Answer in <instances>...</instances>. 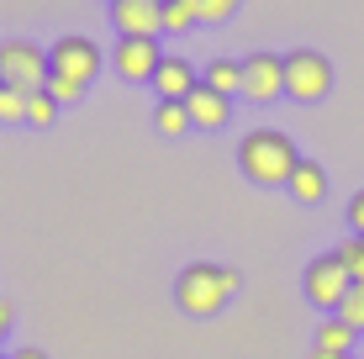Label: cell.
<instances>
[{
  "label": "cell",
  "mask_w": 364,
  "mask_h": 359,
  "mask_svg": "<svg viewBox=\"0 0 364 359\" xmlns=\"http://www.w3.org/2000/svg\"><path fill=\"white\" fill-rule=\"evenodd\" d=\"M338 259H343V269H348V275H364V238H359V232H354V238H343V243H338V249H333Z\"/></svg>",
  "instance_id": "obj_21"
},
{
  "label": "cell",
  "mask_w": 364,
  "mask_h": 359,
  "mask_svg": "<svg viewBox=\"0 0 364 359\" xmlns=\"http://www.w3.org/2000/svg\"><path fill=\"white\" fill-rule=\"evenodd\" d=\"M354 286H364V275H359V280H354Z\"/></svg>",
  "instance_id": "obj_27"
},
{
  "label": "cell",
  "mask_w": 364,
  "mask_h": 359,
  "mask_svg": "<svg viewBox=\"0 0 364 359\" xmlns=\"http://www.w3.org/2000/svg\"><path fill=\"white\" fill-rule=\"evenodd\" d=\"M164 32H196V16L180 0H164Z\"/></svg>",
  "instance_id": "obj_22"
},
{
  "label": "cell",
  "mask_w": 364,
  "mask_h": 359,
  "mask_svg": "<svg viewBox=\"0 0 364 359\" xmlns=\"http://www.w3.org/2000/svg\"><path fill=\"white\" fill-rule=\"evenodd\" d=\"M237 286H243V275L232 264H185L174 280V306L185 317H217L237 296Z\"/></svg>",
  "instance_id": "obj_1"
},
{
  "label": "cell",
  "mask_w": 364,
  "mask_h": 359,
  "mask_svg": "<svg viewBox=\"0 0 364 359\" xmlns=\"http://www.w3.org/2000/svg\"><path fill=\"white\" fill-rule=\"evenodd\" d=\"M11 359H48V354H43V349H16Z\"/></svg>",
  "instance_id": "obj_26"
},
{
  "label": "cell",
  "mask_w": 364,
  "mask_h": 359,
  "mask_svg": "<svg viewBox=\"0 0 364 359\" xmlns=\"http://www.w3.org/2000/svg\"><path fill=\"white\" fill-rule=\"evenodd\" d=\"M243 95L248 101L285 95V53H248L243 58Z\"/></svg>",
  "instance_id": "obj_8"
},
{
  "label": "cell",
  "mask_w": 364,
  "mask_h": 359,
  "mask_svg": "<svg viewBox=\"0 0 364 359\" xmlns=\"http://www.w3.org/2000/svg\"><path fill=\"white\" fill-rule=\"evenodd\" d=\"M11 323H16V312H11V301H0V343H6V333H11Z\"/></svg>",
  "instance_id": "obj_24"
},
{
  "label": "cell",
  "mask_w": 364,
  "mask_h": 359,
  "mask_svg": "<svg viewBox=\"0 0 364 359\" xmlns=\"http://www.w3.org/2000/svg\"><path fill=\"white\" fill-rule=\"evenodd\" d=\"M180 6L196 16V27H222V21H228L243 0H180Z\"/></svg>",
  "instance_id": "obj_15"
},
{
  "label": "cell",
  "mask_w": 364,
  "mask_h": 359,
  "mask_svg": "<svg viewBox=\"0 0 364 359\" xmlns=\"http://www.w3.org/2000/svg\"><path fill=\"white\" fill-rule=\"evenodd\" d=\"M185 111H191V127H206V132H217V127H228V122H232V101H228V95H217L206 80L185 95Z\"/></svg>",
  "instance_id": "obj_10"
},
{
  "label": "cell",
  "mask_w": 364,
  "mask_h": 359,
  "mask_svg": "<svg viewBox=\"0 0 364 359\" xmlns=\"http://www.w3.org/2000/svg\"><path fill=\"white\" fill-rule=\"evenodd\" d=\"M43 90L53 95L58 106H74V101L85 95V85H74V80H64V74H53V69H48V85H43Z\"/></svg>",
  "instance_id": "obj_20"
},
{
  "label": "cell",
  "mask_w": 364,
  "mask_h": 359,
  "mask_svg": "<svg viewBox=\"0 0 364 359\" xmlns=\"http://www.w3.org/2000/svg\"><path fill=\"white\" fill-rule=\"evenodd\" d=\"M0 85H6V74H0Z\"/></svg>",
  "instance_id": "obj_28"
},
{
  "label": "cell",
  "mask_w": 364,
  "mask_h": 359,
  "mask_svg": "<svg viewBox=\"0 0 364 359\" xmlns=\"http://www.w3.org/2000/svg\"><path fill=\"white\" fill-rule=\"evenodd\" d=\"M296 164H301V154H296L291 132H280V127H254L237 143V169L254 185H291Z\"/></svg>",
  "instance_id": "obj_2"
},
{
  "label": "cell",
  "mask_w": 364,
  "mask_h": 359,
  "mask_svg": "<svg viewBox=\"0 0 364 359\" xmlns=\"http://www.w3.org/2000/svg\"><path fill=\"white\" fill-rule=\"evenodd\" d=\"M338 323H348V328H354V333H364V286H354V291H348L343 296V306H338Z\"/></svg>",
  "instance_id": "obj_19"
},
{
  "label": "cell",
  "mask_w": 364,
  "mask_h": 359,
  "mask_svg": "<svg viewBox=\"0 0 364 359\" xmlns=\"http://www.w3.org/2000/svg\"><path fill=\"white\" fill-rule=\"evenodd\" d=\"M100 48L90 43V37H80V32H64L53 48H48V69L53 74H64V80H74V85H85L90 90V80L100 74Z\"/></svg>",
  "instance_id": "obj_6"
},
{
  "label": "cell",
  "mask_w": 364,
  "mask_h": 359,
  "mask_svg": "<svg viewBox=\"0 0 364 359\" xmlns=\"http://www.w3.org/2000/svg\"><path fill=\"white\" fill-rule=\"evenodd\" d=\"M301 291H306L311 306L338 312V306H343V296L354 291V275L343 269V259H338V254H317V259L306 264V275H301Z\"/></svg>",
  "instance_id": "obj_4"
},
{
  "label": "cell",
  "mask_w": 364,
  "mask_h": 359,
  "mask_svg": "<svg viewBox=\"0 0 364 359\" xmlns=\"http://www.w3.org/2000/svg\"><path fill=\"white\" fill-rule=\"evenodd\" d=\"M159 6H164V0H159Z\"/></svg>",
  "instance_id": "obj_29"
},
{
  "label": "cell",
  "mask_w": 364,
  "mask_h": 359,
  "mask_svg": "<svg viewBox=\"0 0 364 359\" xmlns=\"http://www.w3.org/2000/svg\"><path fill=\"white\" fill-rule=\"evenodd\" d=\"M111 27H117V37H159L164 6L159 0H111Z\"/></svg>",
  "instance_id": "obj_9"
},
{
  "label": "cell",
  "mask_w": 364,
  "mask_h": 359,
  "mask_svg": "<svg viewBox=\"0 0 364 359\" xmlns=\"http://www.w3.org/2000/svg\"><path fill=\"white\" fill-rule=\"evenodd\" d=\"M148 85H154V90H159V101H185V95H191L196 85H200V74H196L191 64H185L180 53H164V58H159V69H154V80H148Z\"/></svg>",
  "instance_id": "obj_11"
},
{
  "label": "cell",
  "mask_w": 364,
  "mask_h": 359,
  "mask_svg": "<svg viewBox=\"0 0 364 359\" xmlns=\"http://www.w3.org/2000/svg\"><path fill=\"white\" fill-rule=\"evenodd\" d=\"M0 74H6V85H16V90H43L48 85V48L27 43V37H11V43H0Z\"/></svg>",
  "instance_id": "obj_5"
},
{
  "label": "cell",
  "mask_w": 364,
  "mask_h": 359,
  "mask_svg": "<svg viewBox=\"0 0 364 359\" xmlns=\"http://www.w3.org/2000/svg\"><path fill=\"white\" fill-rule=\"evenodd\" d=\"M348 227H354L359 238H364V191L354 195V201H348Z\"/></svg>",
  "instance_id": "obj_23"
},
{
  "label": "cell",
  "mask_w": 364,
  "mask_h": 359,
  "mask_svg": "<svg viewBox=\"0 0 364 359\" xmlns=\"http://www.w3.org/2000/svg\"><path fill=\"white\" fill-rule=\"evenodd\" d=\"M0 122H6V127L27 122V90H16V85H0Z\"/></svg>",
  "instance_id": "obj_17"
},
{
  "label": "cell",
  "mask_w": 364,
  "mask_h": 359,
  "mask_svg": "<svg viewBox=\"0 0 364 359\" xmlns=\"http://www.w3.org/2000/svg\"><path fill=\"white\" fill-rule=\"evenodd\" d=\"M285 191H291L301 206H317L322 195H328V169H322L317 159H301V164L291 169V185H285Z\"/></svg>",
  "instance_id": "obj_12"
},
{
  "label": "cell",
  "mask_w": 364,
  "mask_h": 359,
  "mask_svg": "<svg viewBox=\"0 0 364 359\" xmlns=\"http://www.w3.org/2000/svg\"><path fill=\"white\" fill-rule=\"evenodd\" d=\"M354 338L359 333L348 323H338V317H328V323L317 328V349H333V354H354Z\"/></svg>",
  "instance_id": "obj_16"
},
{
  "label": "cell",
  "mask_w": 364,
  "mask_h": 359,
  "mask_svg": "<svg viewBox=\"0 0 364 359\" xmlns=\"http://www.w3.org/2000/svg\"><path fill=\"white\" fill-rule=\"evenodd\" d=\"M333 90V58L317 48H291L285 53V95L301 106H317Z\"/></svg>",
  "instance_id": "obj_3"
},
{
  "label": "cell",
  "mask_w": 364,
  "mask_h": 359,
  "mask_svg": "<svg viewBox=\"0 0 364 359\" xmlns=\"http://www.w3.org/2000/svg\"><path fill=\"white\" fill-rule=\"evenodd\" d=\"M0 359H6V354H0Z\"/></svg>",
  "instance_id": "obj_30"
},
{
  "label": "cell",
  "mask_w": 364,
  "mask_h": 359,
  "mask_svg": "<svg viewBox=\"0 0 364 359\" xmlns=\"http://www.w3.org/2000/svg\"><path fill=\"white\" fill-rule=\"evenodd\" d=\"M154 127H159V138H185V132H191V111H185V101H159L154 106Z\"/></svg>",
  "instance_id": "obj_14"
},
{
  "label": "cell",
  "mask_w": 364,
  "mask_h": 359,
  "mask_svg": "<svg viewBox=\"0 0 364 359\" xmlns=\"http://www.w3.org/2000/svg\"><path fill=\"white\" fill-rule=\"evenodd\" d=\"M311 359H354V354H333V349H317V343H311Z\"/></svg>",
  "instance_id": "obj_25"
},
{
  "label": "cell",
  "mask_w": 364,
  "mask_h": 359,
  "mask_svg": "<svg viewBox=\"0 0 364 359\" xmlns=\"http://www.w3.org/2000/svg\"><path fill=\"white\" fill-rule=\"evenodd\" d=\"M206 85L217 95H228V101L243 95V64H237V58H211V64H206Z\"/></svg>",
  "instance_id": "obj_13"
},
{
  "label": "cell",
  "mask_w": 364,
  "mask_h": 359,
  "mask_svg": "<svg viewBox=\"0 0 364 359\" xmlns=\"http://www.w3.org/2000/svg\"><path fill=\"white\" fill-rule=\"evenodd\" d=\"M159 37H117V48H111V69L122 74V80H132V85H148L154 80V69H159Z\"/></svg>",
  "instance_id": "obj_7"
},
{
  "label": "cell",
  "mask_w": 364,
  "mask_h": 359,
  "mask_svg": "<svg viewBox=\"0 0 364 359\" xmlns=\"http://www.w3.org/2000/svg\"><path fill=\"white\" fill-rule=\"evenodd\" d=\"M53 117H58V101L48 90H32L27 95V122L32 127H53Z\"/></svg>",
  "instance_id": "obj_18"
}]
</instances>
